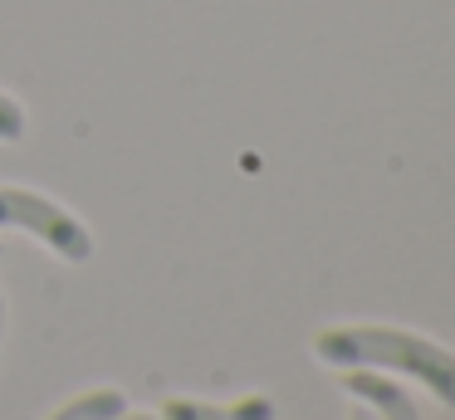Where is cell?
<instances>
[{"label": "cell", "instance_id": "cell-1", "mask_svg": "<svg viewBox=\"0 0 455 420\" xmlns=\"http://www.w3.org/2000/svg\"><path fill=\"white\" fill-rule=\"evenodd\" d=\"M314 357L328 367H382L421 381L441 406H455V352L441 342L406 328H382V322H347V328H323L314 337Z\"/></svg>", "mask_w": 455, "mask_h": 420}, {"label": "cell", "instance_id": "cell-2", "mask_svg": "<svg viewBox=\"0 0 455 420\" xmlns=\"http://www.w3.org/2000/svg\"><path fill=\"white\" fill-rule=\"evenodd\" d=\"M0 225H15V230L35 234V240L50 244L64 264H89L93 259L89 225H79L60 201H50V195H40V191L0 186Z\"/></svg>", "mask_w": 455, "mask_h": 420}, {"label": "cell", "instance_id": "cell-3", "mask_svg": "<svg viewBox=\"0 0 455 420\" xmlns=\"http://www.w3.org/2000/svg\"><path fill=\"white\" fill-rule=\"evenodd\" d=\"M338 381H343L347 396H357L377 420H421V416H416V406H411V396L402 391V381L377 376V371H367V367H343V376H338Z\"/></svg>", "mask_w": 455, "mask_h": 420}, {"label": "cell", "instance_id": "cell-4", "mask_svg": "<svg viewBox=\"0 0 455 420\" xmlns=\"http://www.w3.org/2000/svg\"><path fill=\"white\" fill-rule=\"evenodd\" d=\"M157 420H275L269 396H240V400H191V396H167Z\"/></svg>", "mask_w": 455, "mask_h": 420}, {"label": "cell", "instance_id": "cell-5", "mask_svg": "<svg viewBox=\"0 0 455 420\" xmlns=\"http://www.w3.org/2000/svg\"><path fill=\"white\" fill-rule=\"evenodd\" d=\"M123 410H128V396L113 386H99V391H84V396L64 400L50 420H118Z\"/></svg>", "mask_w": 455, "mask_h": 420}, {"label": "cell", "instance_id": "cell-6", "mask_svg": "<svg viewBox=\"0 0 455 420\" xmlns=\"http://www.w3.org/2000/svg\"><path fill=\"white\" fill-rule=\"evenodd\" d=\"M25 137V107L11 93H0V142H20Z\"/></svg>", "mask_w": 455, "mask_h": 420}, {"label": "cell", "instance_id": "cell-7", "mask_svg": "<svg viewBox=\"0 0 455 420\" xmlns=\"http://www.w3.org/2000/svg\"><path fill=\"white\" fill-rule=\"evenodd\" d=\"M118 420H157V416H148V410H123Z\"/></svg>", "mask_w": 455, "mask_h": 420}, {"label": "cell", "instance_id": "cell-8", "mask_svg": "<svg viewBox=\"0 0 455 420\" xmlns=\"http://www.w3.org/2000/svg\"><path fill=\"white\" fill-rule=\"evenodd\" d=\"M347 420H377V416H372L367 406H353V416H347Z\"/></svg>", "mask_w": 455, "mask_h": 420}, {"label": "cell", "instance_id": "cell-9", "mask_svg": "<svg viewBox=\"0 0 455 420\" xmlns=\"http://www.w3.org/2000/svg\"><path fill=\"white\" fill-rule=\"evenodd\" d=\"M0 337H5V298H0Z\"/></svg>", "mask_w": 455, "mask_h": 420}]
</instances>
